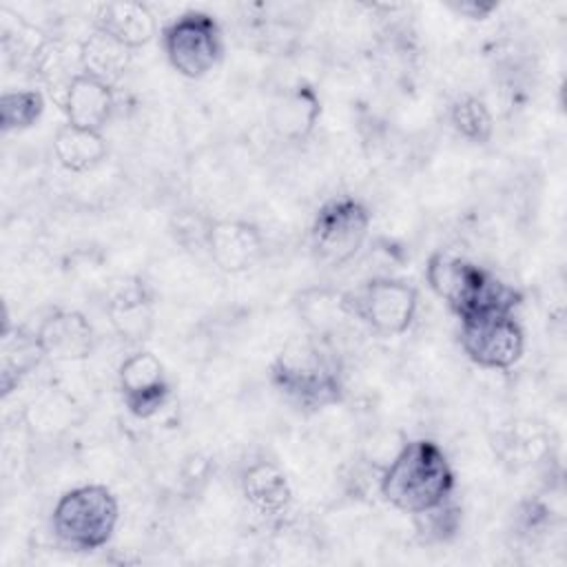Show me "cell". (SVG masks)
Listing matches in <instances>:
<instances>
[{
  "mask_svg": "<svg viewBox=\"0 0 567 567\" xmlns=\"http://www.w3.org/2000/svg\"><path fill=\"white\" fill-rule=\"evenodd\" d=\"M412 518H414L416 534L425 543H445L461 527V509H458V505L452 503V498H447L445 503H441L432 509L419 512Z\"/></svg>",
  "mask_w": 567,
  "mask_h": 567,
  "instance_id": "cell-22",
  "label": "cell"
},
{
  "mask_svg": "<svg viewBox=\"0 0 567 567\" xmlns=\"http://www.w3.org/2000/svg\"><path fill=\"white\" fill-rule=\"evenodd\" d=\"M452 128L472 144H487L494 133V120L489 109L476 95H458L450 106Z\"/></svg>",
  "mask_w": 567,
  "mask_h": 567,
  "instance_id": "cell-20",
  "label": "cell"
},
{
  "mask_svg": "<svg viewBox=\"0 0 567 567\" xmlns=\"http://www.w3.org/2000/svg\"><path fill=\"white\" fill-rule=\"evenodd\" d=\"M206 252L219 270L239 275L250 270L261 259L264 237L250 221L210 219L206 233Z\"/></svg>",
  "mask_w": 567,
  "mask_h": 567,
  "instance_id": "cell-10",
  "label": "cell"
},
{
  "mask_svg": "<svg viewBox=\"0 0 567 567\" xmlns=\"http://www.w3.org/2000/svg\"><path fill=\"white\" fill-rule=\"evenodd\" d=\"M162 49L179 75L199 80L221 60L224 44L219 24L210 13L186 11L164 27Z\"/></svg>",
  "mask_w": 567,
  "mask_h": 567,
  "instance_id": "cell-6",
  "label": "cell"
},
{
  "mask_svg": "<svg viewBox=\"0 0 567 567\" xmlns=\"http://www.w3.org/2000/svg\"><path fill=\"white\" fill-rule=\"evenodd\" d=\"M379 492L394 509L414 516L452 498L454 470L434 441H408L381 467Z\"/></svg>",
  "mask_w": 567,
  "mask_h": 567,
  "instance_id": "cell-2",
  "label": "cell"
},
{
  "mask_svg": "<svg viewBox=\"0 0 567 567\" xmlns=\"http://www.w3.org/2000/svg\"><path fill=\"white\" fill-rule=\"evenodd\" d=\"M295 306L297 315L306 326V332L332 341L348 328L352 319H357L350 303V295L326 286L301 290L295 299Z\"/></svg>",
  "mask_w": 567,
  "mask_h": 567,
  "instance_id": "cell-15",
  "label": "cell"
},
{
  "mask_svg": "<svg viewBox=\"0 0 567 567\" xmlns=\"http://www.w3.org/2000/svg\"><path fill=\"white\" fill-rule=\"evenodd\" d=\"M117 388L124 408L137 419H151L157 414L171 392L162 361L148 350H137L120 363Z\"/></svg>",
  "mask_w": 567,
  "mask_h": 567,
  "instance_id": "cell-9",
  "label": "cell"
},
{
  "mask_svg": "<svg viewBox=\"0 0 567 567\" xmlns=\"http://www.w3.org/2000/svg\"><path fill=\"white\" fill-rule=\"evenodd\" d=\"M60 106L66 115V124L89 131H102L113 115L115 93L111 84L80 73L66 86Z\"/></svg>",
  "mask_w": 567,
  "mask_h": 567,
  "instance_id": "cell-14",
  "label": "cell"
},
{
  "mask_svg": "<svg viewBox=\"0 0 567 567\" xmlns=\"http://www.w3.org/2000/svg\"><path fill=\"white\" fill-rule=\"evenodd\" d=\"M321 117V100L312 84L297 82L284 91L268 109L270 131L286 142H303L317 128Z\"/></svg>",
  "mask_w": 567,
  "mask_h": 567,
  "instance_id": "cell-13",
  "label": "cell"
},
{
  "mask_svg": "<svg viewBox=\"0 0 567 567\" xmlns=\"http://www.w3.org/2000/svg\"><path fill=\"white\" fill-rule=\"evenodd\" d=\"M272 385L303 410H323L343 396V363L332 339L290 337L270 365Z\"/></svg>",
  "mask_w": 567,
  "mask_h": 567,
  "instance_id": "cell-1",
  "label": "cell"
},
{
  "mask_svg": "<svg viewBox=\"0 0 567 567\" xmlns=\"http://www.w3.org/2000/svg\"><path fill=\"white\" fill-rule=\"evenodd\" d=\"M370 233V210L354 197H334L319 206L310 241L317 259L328 266H343L357 257Z\"/></svg>",
  "mask_w": 567,
  "mask_h": 567,
  "instance_id": "cell-5",
  "label": "cell"
},
{
  "mask_svg": "<svg viewBox=\"0 0 567 567\" xmlns=\"http://www.w3.org/2000/svg\"><path fill=\"white\" fill-rule=\"evenodd\" d=\"M425 279L432 292L450 306L458 321L487 310L514 312L520 301V295L512 286L498 281L465 257L450 252H434L427 259Z\"/></svg>",
  "mask_w": 567,
  "mask_h": 567,
  "instance_id": "cell-3",
  "label": "cell"
},
{
  "mask_svg": "<svg viewBox=\"0 0 567 567\" xmlns=\"http://www.w3.org/2000/svg\"><path fill=\"white\" fill-rule=\"evenodd\" d=\"M354 317L379 337L403 334L419 308V292L396 277H372L357 295H350Z\"/></svg>",
  "mask_w": 567,
  "mask_h": 567,
  "instance_id": "cell-8",
  "label": "cell"
},
{
  "mask_svg": "<svg viewBox=\"0 0 567 567\" xmlns=\"http://www.w3.org/2000/svg\"><path fill=\"white\" fill-rule=\"evenodd\" d=\"M53 155L62 168L71 173H86L106 159L109 144L102 131L62 124L53 135Z\"/></svg>",
  "mask_w": 567,
  "mask_h": 567,
  "instance_id": "cell-19",
  "label": "cell"
},
{
  "mask_svg": "<svg viewBox=\"0 0 567 567\" xmlns=\"http://www.w3.org/2000/svg\"><path fill=\"white\" fill-rule=\"evenodd\" d=\"M38 346L44 359L55 363L84 361L95 350L93 323L78 310H53L35 330Z\"/></svg>",
  "mask_w": 567,
  "mask_h": 567,
  "instance_id": "cell-11",
  "label": "cell"
},
{
  "mask_svg": "<svg viewBox=\"0 0 567 567\" xmlns=\"http://www.w3.org/2000/svg\"><path fill=\"white\" fill-rule=\"evenodd\" d=\"M458 343L476 365L509 370L525 352V332L514 312L487 310L461 319Z\"/></svg>",
  "mask_w": 567,
  "mask_h": 567,
  "instance_id": "cell-7",
  "label": "cell"
},
{
  "mask_svg": "<svg viewBox=\"0 0 567 567\" xmlns=\"http://www.w3.org/2000/svg\"><path fill=\"white\" fill-rule=\"evenodd\" d=\"M93 29L137 51L157 35V20L142 2H102L93 16Z\"/></svg>",
  "mask_w": 567,
  "mask_h": 567,
  "instance_id": "cell-16",
  "label": "cell"
},
{
  "mask_svg": "<svg viewBox=\"0 0 567 567\" xmlns=\"http://www.w3.org/2000/svg\"><path fill=\"white\" fill-rule=\"evenodd\" d=\"M78 60L84 75L97 78L113 86L128 71L133 49L104 31L91 29V33L78 44Z\"/></svg>",
  "mask_w": 567,
  "mask_h": 567,
  "instance_id": "cell-18",
  "label": "cell"
},
{
  "mask_svg": "<svg viewBox=\"0 0 567 567\" xmlns=\"http://www.w3.org/2000/svg\"><path fill=\"white\" fill-rule=\"evenodd\" d=\"M456 13L470 18V20H485L494 9L496 2H476V0H467V2H456L452 4Z\"/></svg>",
  "mask_w": 567,
  "mask_h": 567,
  "instance_id": "cell-23",
  "label": "cell"
},
{
  "mask_svg": "<svg viewBox=\"0 0 567 567\" xmlns=\"http://www.w3.org/2000/svg\"><path fill=\"white\" fill-rule=\"evenodd\" d=\"M241 494L259 514L279 516L292 503V487L284 470L270 461H257L241 474Z\"/></svg>",
  "mask_w": 567,
  "mask_h": 567,
  "instance_id": "cell-17",
  "label": "cell"
},
{
  "mask_svg": "<svg viewBox=\"0 0 567 567\" xmlns=\"http://www.w3.org/2000/svg\"><path fill=\"white\" fill-rule=\"evenodd\" d=\"M120 505L106 485H78L64 492L51 514L53 534L75 551L104 547L117 527Z\"/></svg>",
  "mask_w": 567,
  "mask_h": 567,
  "instance_id": "cell-4",
  "label": "cell"
},
{
  "mask_svg": "<svg viewBox=\"0 0 567 567\" xmlns=\"http://www.w3.org/2000/svg\"><path fill=\"white\" fill-rule=\"evenodd\" d=\"M111 328L126 341H144L153 330V295L140 277H120L106 295Z\"/></svg>",
  "mask_w": 567,
  "mask_h": 567,
  "instance_id": "cell-12",
  "label": "cell"
},
{
  "mask_svg": "<svg viewBox=\"0 0 567 567\" xmlns=\"http://www.w3.org/2000/svg\"><path fill=\"white\" fill-rule=\"evenodd\" d=\"M44 113V95L38 89L4 91L0 97V126L4 133L24 131L38 124Z\"/></svg>",
  "mask_w": 567,
  "mask_h": 567,
  "instance_id": "cell-21",
  "label": "cell"
}]
</instances>
